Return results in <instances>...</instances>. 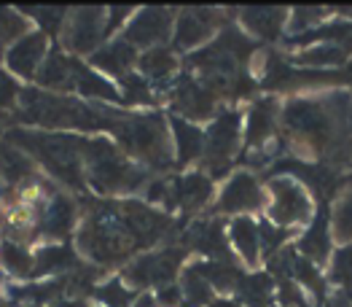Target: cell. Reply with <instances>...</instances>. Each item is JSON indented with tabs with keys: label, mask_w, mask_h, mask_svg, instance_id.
<instances>
[{
	"label": "cell",
	"mask_w": 352,
	"mask_h": 307,
	"mask_svg": "<svg viewBox=\"0 0 352 307\" xmlns=\"http://www.w3.org/2000/svg\"><path fill=\"white\" fill-rule=\"evenodd\" d=\"M175 229V218L140 200L91 202L76 232V248L94 267L129 264Z\"/></svg>",
	"instance_id": "cell-1"
},
{
	"label": "cell",
	"mask_w": 352,
	"mask_h": 307,
	"mask_svg": "<svg viewBox=\"0 0 352 307\" xmlns=\"http://www.w3.org/2000/svg\"><path fill=\"white\" fill-rule=\"evenodd\" d=\"M283 143L301 162L342 170L352 162V100L344 92L296 97L280 114Z\"/></svg>",
	"instance_id": "cell-2"
},
{
	"label": "cell",
	"mask_w": 352,
	"mask_h": 307,
	"mask_svg": "<svg viewBox=\"0 0 352 307\" xmlns=\"http://www.w3.org/2000/svg\"><path fill=\"white\" fill-rule=\"evenodd\" d=\"M87 138L76 132L49 129H14L8 140L43 167L57 184L84 191L87 189Z\"/></svg>",
	"instance_id": "cell-3"
},
{
	"label": "cell",
	"mask_w": 352,
	"mask_h": 307,
	"mask_svg": "<svg viewBox=\"0 0 352 307\" xmlns=\"http://www.w3.org/2000/svg\"><path fill=\"white\" fill-rule=\"evenodd\" d=\"M148 186V170L118 149L108 135L87 138V189H94L102 197L121 200Z\"/></svg>",
	"instance_id": "cell-4"
},
{
	"label": "cell",
	"mask_w": 352,
	"mask_h": 307,
	"mask_svg": "<svg viewBox=\"0 0 352 307\" xmlns=\"http://www.w3.org/2000/svg\"><path fill=\"white\" fill-rule=\"evenodd\" d=\"M113 135L118 149L146 170H170L175 165L173 132L159 114H126Z\"/></svg>",
	"instance_id": "cell-5"
},
{
	"label": "cell",
	"mask_w": 352,
	"mask_h": 307,
	"mask_svg": "<svg viewBox=\"0 0 352 307\" xmlns=\"http://www.w3.org/2000/svg\"><path fill=\"white\" fill-rule=\"evenodd\" d=\"M215 194L212 178L205 176L202 170L194 173H180V176H167L148 181L146 186V202L164 211V213H199L210 205Z\"/></svg>",
	"instance_id": "cell-6"
},
{
	"label": "cell",
	"mask_w": 352,
	"mask_h": 307,
	"mask_svg": "<svg viewBox=\"0 0 352 307\" xmlns=\"http://www.w3.org/2000/svg\"><path fill=\"white\" fill-rule=\"evenodd\" d=\"M266 221L283 229H298L309 226L315 218V197L301 181L291 176H272L266 181Z\"/></svg>",
	"instance_id": "cell-7"
},
{
	"label": "cell",
	"mask_w": 352,
	"mask_h": 307,
	"mask_svg": "<svg viewBox=\"0 0 352 307\" xmlns=\"http://www.w3.org/2000/svg\"><path fill=\"white\" fill-rule=\"evenodd\" d=\"M186 248L183 246H167L159 251H146L135 262H129L121 270V280L132 291H148V288H167L177 283L180 267L186 262Z\"/></svg>",
	"instance_id": "cell-8"
},
{
	"label": "cell",
	"mask_w": 352,
	"mask_h": 307,
	"mask_svg": "<svg viewBox=\"0 0 352 307\" xmlns=\"http://www.w3.org/2000/svg\"><path fill=\"white\" fill-rule=\"evenodd\" d=\"M239 149H242V114L236 108H226L205 129V151L199 159L205 176H210L212 181L218 176H226Z\"/></svg>",
	"instance_id": "cell-9"
},
{
	"label": "cell",
	"mask_w": 352,
	"mask_h": 307,
	"mask_svg": "<svg viewBox=\"0 0 352 307\" xmlns=\"http://www.w3.org/2000/svg\"><path fill=\"white\" fill-rule=\"evenodd\" d=\"M62 46L70 52V57H91L108 38V8L102 6H81L70 8L65 25H62Z\"/></svg>",
	"instance_id": "cell-10"
},
{
	"label": "cell",
	"mask_w": 352,
	"mask_h": 307,
	"mask_svg": "<svg viewBox=\"0 0 352 307\" xmlns=\"http://www.w3.org/2000/svg\"><path fill=\"white\" fill-rule=\"evenodd\" d=\"M223 11L221 8H207V6H188L175 11V30H173V52L180 54H194L205 49L210 41L218 38L223 30Z\"/></svg>",
	"instance_id": "cell-11"
},
{
	"label": "cell",
	"mask_w": 352,
	"mask_h": 307,
	"mask_svg": "<svg viewBox=\"0 0 352 307\" xmlns=\"http://www.w3.org/2000/svg\"><path fill=\"white\" fill-rule=\"evenodd\" d=\"M173 30H175V11L173 8H164V6H146V8H138L135 17L126 22V28L121 30V35L132 49H156V46H164L173 41Z\"/></svg>",
	"instance_id": "cell-12"
},
{
	"label": "cell",
	"mask_w": 352,
	"mask_h": 307,
	"mask_svg": "<svg viewBox=\"0 0 352 307\" xmlns=\"http://www.w3.org/2000/svg\"><path fill=\"white\" fill-rule=\"evenodd\" d=\"M266 189L250 170H236L223 184L221 194L215 197L212 211L215 215H250L256 211H266Z\"/></svg>",
	"instance_id": "cell-13"
},
{
	"label": "cell",
	"mask_w": 352,
	"mask_h": 307,
	"mask_svg": "<svg viewBox=\"0 0 352 307\" xmlns=\"http://www.w3.org/2000/svg\"><path fill=\"white\" fill-rule=\"evenodd\" d=\"M291 8L285 6H242L236 8V25L248 38L258 41H280L288 32Z\"/></svg>",
	"instance_id": "cell-14"
},
{
	"label": "cell",
	"mask_w": 352,
	"mask_h": 307,
	"mask_svg": "<svg viewBox=\"0 0 352 307\" xmlns=\"http://www.w3.org/2000/svg\"><path fill=\"white\" fill-rule=\"evenodd\" d=\"M49 52H52L49 35L41 30H30L28 35H22L16 43H11L6 49V65L14 76H19L25 81H35Z\"/></svg>",
	"instance_id": "cell-15"
},
{
	"label": "cell",
	"mask_w": 352,
	"mask_h": 307,
	"mask_svg": "<svg viewBox=\"0 0 352 307\" xmlns=\"http://www.w3.org/2000/svg\"><path fill=\"white\" fill-rule=\"evenodd\" d=\"M78 202L57 189V194L49 200V205L43 208L41 221H38V240H49V243H65L76 226H78Z\"/></svg>",
	"instance_id": "cell-16"
},
{
	"label": "cell",
	"mask_w": 352,
	"mask_h": 307,
	"mask_svg": "<svg viewBox=\"0 0 352 307\" xmlns=\"http://www.w3.org/2000/svg\"><path fill=\"white\" fill-rule=\"evenodd\" d=\"M280 114H283V105L274 100V97H264V100H256L242 122V146L248 151H261L266 146H272V138H274V129L280 124Z\"/></svg>",
	"instance_id": "cell-17"
},
{
	"label": "cell",
	"mask_w": 352,
	"mask_h": 307,
	"mask_svg": "<svg viewBox=\"0 0 352 307\" xmlns=\"http://www.w3.org/2000/svg\"><path fill=\"white\" fill-rule=\"evenodd\" d=\"M186 251H197L207 256V262H226L232 264V246H229V237H223V224L215 218H199L188 226L186 232V240H183Z\"/></svg>",
	"instance_id": "cell-18"
},
{
	"label": "cell",
	"mask_w": 352,
	"mask_h": 307,
	"mask_svg": "<svg viewBox=\"0 0 352 307\" xmlns=\"http://www.w3.org/2000/svg\"><path fill=\"white\" fill-rule=\"evenodd\" d=\"M138 60L140 52L132 49L124 38H113L111 43H102L91 57H89V67H94L97 73H102L105 78H126L138 70Z\"/></svg>",
	"instance_id": "cell-19"
},
{
	"label": "cell",
	"mask_w": 352,
	"mask_h": 307,
	"mask_svg": "<svg viewBox=\"0 0 352 307\" xmlns=\"http://www.w3.org/2000/svg\"><path fill=\"white\" fill-rule=\"evenodd\" d=\"M229 246L236 253V259L248 267V270H258L261 267V226L253 215H236L229 221Z\"/></svg>",
	"instance_id": "cell-20"
},
{
	"label": "cell",
	"mask_w": 352,
	"mask_h": 307,
	"mask_svg": "<svg viewBox=\"0 0 352 307\" xmlns=\"http://www.w3.org/2000/svg\"><path fill=\"white\" fill-rule=\"evenodd\" d=\"M331 221H328V211H318L312 224L304 229V235L296 240V253L301 259H307L315 267H325L331 262Z\"/></svg>",
	"instance_id": "cell-21"
},
{
	"label": "cell",
	"mask_w": 352,
	"mask_h": 307,
	"mask_svg": "<svg viewBox=\"0 0 352 307\" xmlns=\"http://www.w3.org/2000/svg\"><path fill=\"white\" fill-rule=\"evenodd\" d=\"M352 46L350 43H336V41H323V43H312L307 49L291 52L288 62L294 67H304V70H336L344 62L350 60Z\"/></svg>",
	"instance_id": "cell-22"
},
{
	"label": "cell",
	"mask_w": 352,
	"mask_h": 307,
	"mask_svg": "<svg viewBox=\"0 0 352 307\" xmlns=\"http://www.w3.org/2000/svg\"><path fill=\"white\" fill-rule=\"evenodd\" d=\"M177 67L180 60L173 52V46H156V49H148L140 52V60H138V76H143L151 87H173V81L177 78Z\"/></svg>",
	"instance_id": "cell-23"
},
{
	"label": "cell",
	"mask_w": 352,
	"mask_h": 307,
	"mask_svg": "<svg viewBox=\"0 0 352 307\" xmlns=\"http://www.w3.org/2000/svg\"><path fill=\"white\" fill-rule=\"evenodd\" d=\"M170 132H173V146H175L177 165H191L199 162L205 151V129L199 124L186 122L180 116H170Z\"/></svg>",
	"instance_id": "cell-24"
},
{
	"label": "cell",
	"mask_w": 352,
	"mask_h": 307,
	"mask_svg": "<svg viewBox=\"0 0 352 307\" xmlns=\"http://www.w3.org/2000/svg\"><path fill=\"white\" fill-rule=\"evenodd\" d=\"M76 251L70 243H49V246L38 248L35 256V273L32 277H49V275H65L73 270L76 264Z\"/></svg>",
	"instance_id": "cell-25"
},
{
	"label": "cell",
	"mask_w": 352,
	"mask_h": 307,
	"mask_svg": "<svg viewBox=\"0 0 352 307\" xmlns=\"http://www.w3.org/2000/svg\"><path fill=\"white\" fill-rule=\"evenodd\" d=\"M177 288H180V297H183V307H207L210 302H215V288L199 273L197 262L180 270Z\"/></svg>",
	"instance_id": "cell-26"
},
{
	"label": "cell",
	"mask_w": 352,
	"mask_h": 307,
	"mask_svg": "<svg viewBox=\"0 0 352 307\" xmlns=\"http://www.w3.org/2000/svg\"><path fill=\"white\" fill-rule=\"evenodd\" d=\"M274 299V283L264 273H245L234 288V302L242 307H272Z\"/></svg>",
	"instance_id": "cell-27"
},
{
	"label": "cell",
	"mask_w": 352,
	"mask_h": 307,
	"mask_svg": "<svg viewBox=\"0 0 352 307\" xmlns=\"http://www.w3.org/2000/svg\"><path fill=\"white\" fill-rule=\"evenodd\" d=\"M328 221H331V237L339 243V246H350L352 243V189H344L331 213H328Z\"/></svg>",
	"instance_id": "cell-28"
},
{
	"label": "cell",
	"mask_w": 352,
	"mask_h": 307,
	"mask_svg": "<svg viewBox=\"0 0 352 307\" xmlns=\"http://www.w3.org/2000/svg\"><path fill=\"white\" fill-rule=\"evenodd\" d=\"M0 264H3V270L8 275L22 277V280H30L32 273H35V256L25 246L14 243V240L0 243Z\"/></svg>",
	"instance_id": "cell-29"
},
{
	"label": "cell",
	"mask_w": 352,
	"mask_h": 307,
	"mask_svg": "<svg viewBox=\"0 0 352 307\" xmlns=\"http://www.w3.org/2000/svg\"><path fill=\"white\" fill-rule=\"evenodd\" d=\"M94 297H97L100 307H132L135 299H138V291H132V288L121 280V275H118V277H108V280L97 283V286H94Z\"/></svg>",
	"instance_id": "cell-30"
},
{
	"label": "cell",
	"mask_w": 352,
	"mask_h": 307,
	"mask_svg": "<svg viewBox=\"0 0 352 307\" xmlns=\"http://www.w3.org/2000/svg\"><path fill=\"white\" fill-rule=\"evenodd\" d=\"M328 14H331L328 8H318V6H296L288 17V35H304V32L323 28L331 19Z\"/></svg>",
	"instance_id": "cell-31"
},
{
	"label": "cell",
	"mask_w": 352,
	"mask_h": 307,
	"mask_svg": "<svg viewBox=\"0 0 352 307\" xmlns=\"http://www.w3.org/2000/svg\"><path fill=\"white\" fill-rule=\"evenodd\" d=\"M328 283L342 288V294H352V243L339 246L328 262Z\"/></svg>",
	"instance_id": "cell-32"
},
{
	"label": "cell",
	"mask_w": 352,
	"mask_h": 307,
	"mask_svg": "<svg viewBox=\"0 0 352 307\" xmlns=\"http://www.w3.org/2000/svg\"><path fill=\"white\" fill-rule=\"evenodd\" d=\"M22 14H30L28 19H35L41 25V32H46L49 38L62 32V25L70 14L67 6H25Z\"/></svg>",
	"instance_id": "cell-33"
},
{
	"label": "cell",
	"mask_w": 352,
	"mask_h": 307,
	"mask_svg": "<svg viewBox=\"0 0 352 307\" xmlns=\"http://www.w3.org/2000/svg\"><path fill=\"white\" fill-rule=\"evenodd\" d=\"M30 32V19L22 17V11L11 8V6H0V46H11L16 43L22 35Z\"/></svg>",
	"instance_id": "cell-34"
},
{
	"label": "cell",
	"mask_w": 352,
	"mask_h": 307,
	"mask_svg": "<svg viewBox=\"0 0 352 307\" xmlns=\"http://www.w3.org/2000/svg\"><path fill=\"white\" fill-rule=\"evenodd\" d=\"M258 226H261V259H272V256H277L280 251H285V243L294 237V232H291V229L274 226V224H269L266 218L258 224Z\"/></svg>",
	"instance_id": "cell-35"
},
{
	"label": "cell",
	"mask_w": 352,
	"mask_h": 307,
	"mask_svg": "<svg viewBox=\"0 0 352 307\" xmlns=\"http://www.w3.org/2000/svg\"><path fill=\"white\" fill-rule=\"evenodd\" d=\"M135 11H138L135 6H111L108 8V38L111 35L113 38L121 35V30L126 28V22L135 17Z\"/></svg>",
	"instance_id": "cell-36"
},
{
	"label": "cell",
	"mask_w": 352,
	"mask_h": 307,
	"mask_svg": "<svg viewBox=\"0 0 352 307\" xmlns=\"http://www.w3.org/2000/svg\"><path fill=\"white\" fill-rule=\"evenodd\" d=\"M19 92H22V89H16V84L11 81V76L0 70V111H8L11 105H16Z\"/></svg>",
	"instance_id": "cell-37"
},
{
	"label": "cell",
	"mask_w": 352,
	"mask_h": 307,
	"mask_svg": "<svg viewBox=\"0 0 352 307\" xmlns=\"http://www.w3.org/2000/svg\"><path fill=\"white\" fill-rule=\"evenodd\" d=\"M52 307H89L87 299H76V297H59L52 302Z\"/></svg>",
	"instance_id": "cell-38"
},
{
	"label": "cell",
	"mask_w": 352,
	"mask_h": 307,
	"mask_svg": "<svg viewBox=\"0 0 352 307\" xmlns=\"http://www.w3.org/2000/svg\"><path fill=\"white\" fill-rule=\"evenodd\" d=\"M207 307H242V305H239V302H234V299H221V302L215 299V302H210Z\"/></svg>",
	"instance_id": "cell-39"
},
{
	"label": "cell",
	"mask_w": 352,
	"mask_h": 307,
	"mask_svg": "<svg viewBox=\"0 0 352 307\" xmlns=\"http://www.w3.org/2000/svg\"><path fill=\"white\" fill-rule=\"evenodd\" d=\"M0 307H8V302H6V299H3V297H0Z\"/></svg>",
	"instance_id": "cell-40"
},
{
	"label": "cell",
	"mask_w": 352,
	"mask_h": 307,
	"mask_svg": "<svg viewBox=\"0 0 352 307\" xmlns=\"http://www.w3.org/2000/svg\"><path fill=\"white\" fill-rule=\"evenodd\" d=\"M272 307H296V305H272Z\"/></svg>",
	"instance_id": "cell-41"
},
{
	"label": "cell",
	"mask_w": 352,
	"mask_h": 307,
	"mask_svg": "<svg viewBox=\"0 0 352 307\" xmlns=\"http://www.w3.org/2000/svg\"><path fill=\"white\" fill-rule=\"evenodd\" d=\"M28 307H43V305H28Z\"/></svg>",
	"instance_id": "cell-42"
},
{
	"label": "cell",
	"mask_w": 352,
	"mask_h": 307,
	"mask_svg": "<svg viewBox=\"0 0 352 307\" xmlns=\"http://www.w3.org/2000/svg\"><path fill=\"white\" fill-rule=\"evenodd\" d=\"M0 57H3V46H0Z\"/></svg>",
	"instance_id": "cell-43"
},
{
	"label": "cell",
	"mask_w": 352,
	"mask_h": 307,
	"mask_svg": "<svg viewBox=\"0 0 352 307\" xmlns=\"http://www.w3.org/2000/svg\"><path fill=\"white\" fill-rule=\"evenodd\" d=\"M350 178H352V173H350Z\"/></svg>",
	"instance_id": "cell-44"
},
{
	"label": "cell",
	"mask_w": 352,
	"mask_h": 307,
	"mask_svg": "<svg viewBox=\"0 0 352 307\" xmlns=\"http://www.w3.org/2000/svg\"><path fill=\"white\" fill-rule=\"evenodd\" d=\"M0 205H3V202H0Z\"/></svg>",
	"instance_id": "cell-45"
}]
</instances>
